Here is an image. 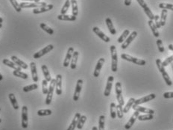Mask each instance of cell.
Masks as SVG:
<instances>
[{
  "mask_svg": "<svg viewBox=\"0 0 173 130\" xmlns=\"http://www.w3.org/2000/svg\"><path fill=\"white\" fill-rule=\"evenodd\" d=\"M110 53H111V70L113 73H116L117 71V63H118V57H117V51L116 48L114 45H111L110 47Z\"/></svg>",
  "mask_w": 173,
  "mask_h": 130,
  "instance_id": "6da1fadb",
  "label": "cell"
},
{
  "mask_svg": "<svg viewBox=\"0 0 173 130\" xmlns=\"http://www.w3.org/2000/svg\"><path fill=\"white\" fill-rule=\"evenodd\" d=\"M55 84H56V80L55 79H52L51 82H50V85L49 87L48 93H47V99H46V104L47 105H50L52 100V96L53 93H54V91L55 89Z\"/></svg>",
  "mask_w": 173,
  "mask_h": 130,
  "instance_id": "7a4b0ae2",
  "label": "cell"
},
{
  "mask_svg": "<svg viewBox=\"0 0 173 130\" xmlns=\"http://www.w3.org/2000/svg\"><path fill=\"white\" fill-rule=\"evenodd\" d=\"M121 58L122 59L125 61H128L132 62V63L135 64L137 65H140V66H143V65H145L146 62L145 61L142 60V59H138L137 58L133 57L132 56H129L128 54H125V53H123V54L121 55Z\"/></svg>",
  "mask_w": 173,
  "mask_h": 130,
  "instance_id": "3957f363",
  "label": "cell"
},
{
  "mask_svg": "<svg viewBox=\"0 0 173 130\" xmlns=\"http://www.w3.org/2000/svg\"><path fill=\"white\" fill-rule=\"evenodd\" d=\"M53 49H54V46H53L52 44H49L48 46H47V47H44L43 49L40 50V51H38L37 53H34V56H33V58H34V59L40 58L43 57V56L47 55V53H49V52H51L52 50H53Z\"/></svg>",
  "mask_w": 173,
  "mask_h": 130,
  "instance_id": "277c9868",
  "label": "cell"
},
{
  "mask_svg": "<svg viewBox=\"0 0 173 130\" xmlns=\"http://www.w3.org/2000/svg\"><path fill=\"white\" fill-rule=\"evenodd\" d=\"M115 89H116V99H117L118 102L120 105L123 106L124 104H125V101H124L123 96H122V84L119 82H117L115 85Z\"/></svg>",
  "mask_w": 173,
  "mask_h": 130,
  "instance_id": "5b68a950",
  "label": "cell"
},
{
  "mask_svg": "<svg viewBox=\"0 0 173 130\" xmlns=\"http://www.w3.org/2000/svg\"><path fill=\"white\" fill-rule=\"evenodd\" d=\"M20 7L22 8H40V7H43L47 5V3L46 2H21L20 4Z\"/></svg>",
  "mask_w": 173,
  "mask_h": 130,
  "instance_id": "8992f818",
  "label": "cell"
},
{
  "mask_svg": "<svg viewBox=\"0 0 173 130\" xmlns=\"http://www.w3.org/2000/svg\"><path fill=\"white\" fill-rule=\"evenodd\" d=\"M28 126V108L24 105L22 108V127L23 129H27Z\"/></svg>",
  "mask_w": 173,
  "mask_h": 130,
  "instance_id": "52a82bcc",
  "label": "cell"
},
{
  "mask_svg": "<svg viewBox=\"0 0 173 130\" xmlns=\"http://www.w3.org/2000/svg\"><path fill=\"white\" fill-rule=\"evenodd\" d=\"M138 2V4H139L140 5L141 7H142V9L144 10V11H145V14L147 15V17L149 18L150 20H153L154 18H155V15L153 14V13L151 12V9H150L148 7V5H146V3H145V2H144V0H137Z\"/></svg>",
  "mask_w": 173,
  "mask_h": 130,
  "instance_id": "ba28073f",
  "label": "cell"
},
{
  "mask_svg": "<svg viewBox=\"0 0 173 130\" xmlns=\"http://www.w3.org/2000/svg\"><path fill=\"white\" fill-rule=\"evenodd\" d=\"M137 36V32L136 31H132V34H129V36L127 37L126 40H125V41H124L123 43H122V45H121V48H122V50H125V49H126L127 47H128V46L131 44V43H132V42L133 41V40H134L135 38H136Z\"/></svg>",
  "mask_w": 173,
  "mask_h": 130,
  "instance_id": "9c48e42d",
  "label": "cell"
},
{
  "mask_svg": "<svg viewBox=\"0 0 173 130\" xmlns=\"http://www.w3.org/2000/svg\"><path fill=\"white\" fill-rule=\"evenodd\" d=\"M155 98H156V95L155 93H151V94L147 95V96L140 98V99H136L133 106H137V105H140L142 103H145V102H149V101L152 100V99H155Z\"/></svg>",
  "mask_w": 173,
  "mask_h": 130,
  "instance_id": "30bf717a",
  "label": "cell"
},
{
  "mask_svg": "<svg viewBox=\"0 0 173 130\" xmlns=\"http://www.w3.org/2000/svg\"><path fill=\"white\" fill-rule=\"evenodd\" d=\"M82 85H83V80H82V79H79V80L77 81L76 90H75L74 95H73V100L76 101V102L79 100V99L81 91L82 89Z\"/></svg>",
  "mask_w": 173,
  "mask_h": 130,
  "instance_id": "8fae6325",
  "label": "cell"
},
{
  "mask_svg": "<svg viewBox=\"0 0 173 130\" xmlns=\"http://www.w3.org/2000/svg\"><path fill=\"white\" fill-rule=\"evenodd\" d=\"M113 76H110L108 77V81H107V85L106 88H105V92H104V95L105 96H109L110 94V92H111L112 86H113Z\"/></svg>",
  "mask_w": 173,
  "mask_h": 130,
  "instance_id": "7c38bea8",
  "label": "cell"
},
{
  "mask_svg": "<svg viewBox=\"0 0 173 130\" xmlns=\"http://www.w3.org/2000/svg\"><path fill=\"white\" fill-rule=\"evenodd\" d=\"M93 32H94L95 34H96V35H97L98 37H99V38L102 39V40H103V41L106 42V43H108V42L110 41V37H108V36L105 35V33L102 32V31H101V30L99 29V28H98V27H96V26L93 27Z\"/></svg>",
  "mask_w": 173,
  "mask_h": 130,
  "instance_id": "4fadbf2b",
  "label": "cell"
},
{
  "mask_svg": "<svg viewBox=\"0 0 173 130\" xmlns=\"http://www.w3.org/2000/svg\"><path fill=\"white\" fill-rule=\"evenodd\" d=\"M139 115H140V112H137V111H135L134 113L132 115V116L131 117V118L129 119L128 122L125 124V129H130L132 128V126L134 125V124L135 121H137V119L138 118Z\"/></svg>",
  "mask_w": 173,
  "mask_h": 130,
  "instance_id": "5bb4252c",
  "label": "cell"
},
{
  "mask_svg": "<svg viewBox=\"0 0 173 130\" xmlns=\"http://www.w3.org/2000/svg\"><path fill=\"white\" fill-rule=\"evenodd\" d=\"M105 60L104 58H101L100 59H99L97 64H96V67H95L94 73H93V76H94V77H99V74H100L101 70H102L104 64H105Z\"/></svg>",
  "mask_w": 173,
  "mask_h": 130,
  "instance_id": "9a60e30c",
  "label": "cell"
},
{
  "mask_svg": "<svg viewBox=\"0 0 173 130\" xmlns=\"http://www.w3.org/2000/svg\"><path fill=\"white\" fill-rule=\"evenodd\" d=\"M53 5L50 4V5H47L43 7H40V8H34L33 10V14H42V13H45L47 11H50L53 8Z\"/></svg>",
  "mask_w": 173,
  "mask_h": 130,
  "instance_id": "2e32d148",
  "label": "cell"
},
{
  "mask_svg": "<svg viewBox=\"0 0 173 130\" xmlns=\"http://www.w3.org/2000/svg\"><path fill=\"white\" fill-rule=\"evenodd\" d=\"M56 84L55 90L57 95H61L62 93V76L60 74H57L56 76Z\"/></svg>",
  "mask_w": 173,
  "mask_h": 130,
  "instance_id": "e0dca14e",
  "label": "cell"
},
{
  "mask_svg": "<svg viewBox=\"0 0 173 130\" xmlns=\"http://www.w3.org/2000/svg\"><path fill=\"white\" fill-rule=\"evenodd\" d=\"M73 53H74V49H73V47H70V48L68 49V50H67V56H66L64 61H63V67H67L69 65H70V60H71L72 57H73Z\"/></svg>",
  "mask_w": 173,
  "mask_h": 130,
  "instance_id": "ac0fdd59",
  "label": "cell"
},
{
  "mask_svg": "<svg viewBox=\"0 0 173 130\" xmlns=\"http://www.w3.org/2000/svg\"><path fill=\"white\" fill-rule=\"evenodd\" d=\"M132 108H133L134 110L137 111V112H141V113L149 114V115H154V114H155V111H154L153 109L145 108V107L140 106V105H137V106H132Z\"/></svg>",
  "mask_w": 173,
  "mask_h": 130,
  "instance_id": "d6986e66",
  "label": "cell"
},
{
  "mask_svg": "<svg viewBox=\"0 0 173 130\" xmlns=\"http://www.w3.org/2000/svg\"><path fill=\"white\" fill-rule=\"evenodd\" d=\"M30 68H31V76H32V79L34 82H38V76H37V67H36V64L34 62H31L30 63Z\"/></svg>",
  "mask_w": 173,
  "mask_h": 130,
  "instance_id": "ffe728a7",
  "label": "cell"
},
{
  "mask_svg": "<svg viewBox=\"0 0 173 130\" xmlns=\"http://www.w3.org/2000/svg\"><path fill=\"white\" fill-rule=\"evenodd\" d=\"M11 60H12V61H14L16 64L18 65L19 67H21L22 69L26 70V69L28 68V65H27L24 61L20 60V59L19 58H17V56H11Z\"/></svg>",
  "mask_w": 173,
  "mask_h": 130,
  "instance_id": "44dd1931",
  "label": "cell"
},
{
  "mask_svg": "<svg viewBox=\"0 0 173 130\" xmlns=\"http://www.w3.org/2000/svg\"><path fill=\"white\" fill-rule=\"evenodd\" d=\"M2 63H3L5 65H6V66H8V67H11V68H12V69H14V70H21V69H22L21 67H19L18 65L16 64L14 61H11L8 60V59H7V58L3 59Z\"/></svg>",
  "mask_w": 173,
  "mask_h": 130,
  "instance_id": "7402d4cb",
  "label": "cell"
},
{
  "mask_svg": "<svg viewBox=\"0 0 173 130\" xmlns=\"http://www.w3.org/2000/svg\"><path fill=\"white\" fill-rule=\"evenodd\" d=\"M81 116V115L80 113H76V115H75L74 118L73 119V121H72L71 124H70V126L68 127L67 130H75V129L77 127L78 122H79V120Z\"/></svg>",
  "mask_w": 173,
  "mask_h": 130,
  "instance_id": "603a6c76",
  "label": "cell"
},
{
  "mask_svg": "<svg viewBox=\"0 0 173 130\" xmlns=\"http://www.w3.org/2000/svg\"><path fill=\"white\" fill-rule=\"evenodd\" d=\"M79 53L78 51H74L73 55V57H72L71 62H70V67H71L72 70H75L76 68V65H77V61L78 58H79Z\"/></svg>",
  "mask_w": 173,
  "mask_h": 130,
  "instance_id": "cb8c5ba5",
  "label": "cell"
},
{
  "mask_svg": "<svg viewBox=\"0 0 173 130\" xmlns=\"http://www.w3.org/2000/svg\"><path fill=\"white\" fill-rule=\"evenodd\" d=\"M148 26H149L150 28L151 29V31H152V33H153L154 36H155V37H159L160 33H159V31H158V28L156 27V25H155V23L153 22V20H148Z\"/></svg>",
  "mask_w": 173,
  "mask_h": 130,
  "instance_id": "d4e9b609",
  "label": "cell"
},
{
  "mask_svg": "<svg viewBox=\"0 0 173 130\" xmlns=\"http://www.w3.org/2000/svg\"><path fill=\"white\" fill-rule=\"evenodd\" d=\"M105 23H106L107 27H108V28L109 29V31L110 32V34H113V35L116 34V29H115L114 26H113V23H112V20H110V18H109V17L106 18V20H105Z\"/></svg>",
  "mask_w": 173,
  "mask_h": 130,
  "instance_id": "484cf974",
  "label": "cell"
},
{
  "mask_svg": "<svg viewBox=\"0 0 173 130\" xmlns=\"http://www.w3.org/2000/svg\"><path fill=\"white\" fill-rule=\"evenodd\" d=\"M57 19L62 21H76V17L73 15H67V14H60L57 16Z\"/></svg>",
  "mask_w": 173,
  "mask_h": 130,
  "instance_id": "4316f807",
  "label": "cell"
},
{
  "mask_svg": "<svg viewBox=\"0 0 173 130\" xmlns=\"http://www.w3.org/2000/svg\"><path fill=\"white\" fill-rule=\"evenodd\" d=\"M135 100H136V99H135L134 98H133V97L130 98L129 100L128 101V102H127L126 105H125V106L124 107V108H123L124 114H126L129 112L130 109L132 108V106H133L134 104Z\"/></svg>",
  "mask_w": 173,
  "mask_h": 130,
  "instance_id": "83f0119b",
  "label": "cell"
},
{
  "mask_svg": "<svg viewBox=\"0 0 173 130\" xmlns=\"http://www.w3.org/2000/svg\"><path fill=\"white\" fill-rule=\"evenodd\" d=\"M42 71H43V75H44V77H45V79L47 81V82H51L52 80V77L51 75H50L49 71L48 70V67H47V65H42L41 67Z\"/></svg>",
  "mask_w": 173,
  "mask_h": 130,
  "instance_id": "f1b7e54d",
  "label": "cell"
},
{
  "mask_svg": "<svg viewBox=\"0 0 173 130\" xmlns=\"http://www.w3.org/2000/svg\"><path fill=\"white\" fill-rule=\"evenodd\" d=\"M8 97H9V99H10V101H11V105H12L13 108H14L15 110H18L19 104H18V102H17V99H16L15 95H14V93H9V95H8Z\"/></svg>",
  "mask_w": 173,
  "mask_h": 130,
  "instance_id": "f546056e",
  "label": "cell"
},
{
  "mask_svg": "<svg viewBox=\"0 0 173 130\" xmlns=\"http://www.w3.org/2000/svg\"><path fill=\"white\" fill-rule=\"evenodd\" d=\"M167 13H168V10L166 9H162V12H161V20H160V23H161V26H164L166 25V17H167Z\"/></svg>",
  "mask_w": 173,
  "mask_h": 130,
  "instance_id": "4dcf8cb0",
  "label": "cell"
},
{
  "mask_svg": "<svg viewBox=\"0 0 173 130\" xmlns=\"http://www.w3.org/2000/svg\"><path fill=\"white\" fill-rule=\"evenodd\" d=\"M72 5V13L73 15L75 17H77L79 14V8H78V2L76 0H71Z\"/></svg>",
  "mask_w": 173,
  "mask_h": 130,
  "instance_id": "1f68e13d",
  "label": "cell"
},
{
  "mask_svg": "<svg viewBox=\"0 0 173 130\" xmlns=\"http://www.w3.org/2000/svg\"><path fill=\"white\" fill-rule=\"evenodd\" d=\"M130 34V31L128 29H125V31L122 32V34H121L120 37L118 38L117 40V42L119 43H122L124 41H125V40H126V38L128 37V36Z\"/></svg>",
  "mask_w": 173,
  "mask_h": 130,
  "instance_id": "d6a6232c",
  "label": "cell"
},
{
  "mask_svg": "<svg viewBox=\"0 0 173 130\" xmlns=\"http://www.w3.org/2000/svg\"><path fill=\"white\" fill-rule=\"evenodd\" d=\"M40 27L43 30V31H46L47 33H48V34H50V35H52V34H54V30H53L52 28H50L49 26H47L46 23H42L40 24Z\"/></svg>",
  "mask_w": 173,
  "mask_h": 130,
  "instance_id": "836d02e7",
  "label": "cell"
},
{
  "mask_svg": "<svg viewBox=\"0 0 173 130\" xmlns=\"http://www.w3.org/2000/svg\"><path fill=\"white\" fill-rule=\"evenodd\" d=\"M13 75L16 77H19L21 78V79H27L28 78V74H26L25 73H23V72H22L21 70H14L13 72Z\"/></svg>",
  "mask_w": 173,
  "mask_h": 130,
  "instance_id": "e575fe53",
  "label": "cell"
},
{
  "mask_svg": "<svg viewBox=\"0 0 173 130\" xmlns=\"http://www.w3.org/2000/svg\"><path fill=\"white\" fill-rule=\"evenodd\" d=\"M110 118L112 119H115L116 118V105L114 102H111L110 105Z\"/></svg>",
  "mask_w": 173,
  "mask_h": 130,
  "instance_id": "d590c367",
  "label": "cell"
},
{
  "mask_svg": "<svg viewBox=\"0 0 173 130\" xmlns=\"http://www.w3.org/2000/svg\"><path fill=\"white\" fill-rule=\"evenodd\" d=\"M38 88V85H37V84L34 83V84H32V85H27V86H25L23 88V91L24 92H29V91H34V90H36V89Z\"/></svg>",
  "mask_w": 173,
  "mask_h": 130,
  "instance_id": "8d00e7d4",
  "label": "cell"
},
{
  "mask_svg": "<svg viewBox=\"0 0 173 130\" xmlns=\"http://www.w3.org/2000/svg\"><path fill=\"white\" fill-rule=\"evenodd\" d=\"M70 5H71V0H67V1L65 2L63 8H61V11H60V14H67V11H68L69 8H70Z\"/></svg>",
  "mask_w": 173,
  "mask_h": 130,
  "instance_id": "74e56055",
  "label": "cell"
},
{
  "mask_svg": "<svg viewBox=\"0 0 173 130\" xmlns=\"http://www.w3.org/2000/svg\"><path fill=\"white\" fill-rule=\"evenodd\" d=\"M52 114L51 109H40L37 112V115L40 117L43 116H49Z\"/></svg>",
  "mask_w": 173,
  "mask_h": 130,
  "instance_id": "f35d334b",
  "label": "cell"
},
{
  "mask_svg": "<svg viewBox=\"0 0 173 130\" xmlns=\"http://www.w3.org/2000/svg\"><path fill=\"white\" fill-rule=\"evenodd\" d=\"M86 121V117L85 116V115H81V116L80 117V118H79V122H78L77 128L79 129H81L83 128V126H84V125Z\"/></svg>",
  "mask_w": 173,
  "mask_h": 130,
  "instance_id": "ab89813d",
  "label": "cell"
},
{
  "mask_svg": "<svg viewBox=\"0 0 173 130\" xmlns=\"http://www.w3.org/2000/svg\"><path fill=\"white\" fill-rule=\"evenodd\" d=\"M154 116L153 115H149V114H146V115H139L137 119L140 121H151V120L153 119Z\"/></svg>",
  "mask_w": 173,
  "mask_h": 130,
  "instance_id": "60d3db41",
  "label": "cell"
},
{
  "mask_svg": "<svg viewBox=\"0 0 173 130\" xmlns=\"http://www.w3.org/2000/svg\"><path fill=\"white\" fill-rule=\"evenodd\" d=\"M124 112H123V108H122V105H116V116L118 117V118L119 119H122L123 118Z\"/></svg>",
  "mask_w": 173,
  "mask_h": 130,
  "instance_id": "b9f144b4",
  "label": "cell"
},
{
  "mask_svg": "<svg viewBox=\"0 0 173 130\" xmlns=\"http://www.w3.org/2000/svg\"><path fill=\"white\" fill-rule=\"evenodd\" d=\"M162 76H163V78H164L165 82L166 83V85H168V86H171V85H172V82L169 76L168 73H167L165 71V72H164V73H162Z\"/></svg>",
  "mask_w": 173,
  "mask_h": 130,
  "instance_id": "7bdbcfd3",
  "label": "cell"
},
{
  "mask_svg": "<svg viewBox=\"0 0 173 130\" xmlns=\"http://www.w3.org/2000/svg\"><path fill=\"white\" fill-rule=\"evenodd\" d=\"M105 117L104 115H101L99 119V130H105Z\"/></svg>",
  "mask_w": 173,
  "mask_h": 130,
  "instance_id": "ee69618b",
  "label": "cell"
},
{
  "mask_svg": "<svg viewBox=\"0 0 173 130\" xmlns=\"http://www.w3.org/2000/svg\"><path fill=\"white\" fill-rule=\"evenodd\" d=\"M10 2H11V4L13 5V7H14V9H15L16 11H17V12H19V13L21 12L22 8L20 7V4L17 2V0H10Z\"/></svg>",
  "mask_w": 173,
  "mask_h": 130,
  "instance_id": "f6af8a7d",
  "label": "cell"
},
{
  "mask_svg": "<svg viewBox=\"0 0 173 130\" xmlns=\"http://www.w3.org/2000/svg\"><path fill=\"white\" fill-rule=\"evenodd\" d=\"M48 82L46 79L42 81V91L43 94H47L48 93Z\"/></svg>",
  "mask_w": 173,
  "mask_h": 130,
  "instance_id": "bcb514c9",
  "label": "cell"
},
{
  "mask_svg": "<svg viewBox=\"0 0 173 130\" xmlns=\"http://www.w3.org/2000/svg\"><path fill=\"white\" fill-rule=\"evenodd\" d=\"M156 65H157V67H158V70H159V71L161 72V73L166 71L165 67H164V65H163L162 61H161V59H159V58L156 59Z\"/></svg>",
  "mask_w": 173,
  "mask_h": 130,
  "instance_id": "7dc6e473",
  "label": "cell"
},
{
  "mask_svg": "<svg viewBox=\"0 0 173 130\" xmlns=\"http://www.w3.org/2000/svg\"><path fill=\"white\" fill-rule=\"evenodd\" d=\"M159 8L161 9H166V10H171L173 11V5L172 4L169 3H160Z\"/></svg>",
  "mask_w": 173,
  "mask_h": 130,
  "instance_id": "c3c4849f",
  "label": "cell"
},
{
  "mask_svg": "<svg viewBox=\"0 0 173 130\" xmlns=\"http://www.w3.org/2000/svg\"><path fill=\"white\" fill-rule=\"evenodd\" d=\"M157 46H158V50H159L160 53H163L164 51H165V50H164V44H163V42L161 39H158V40H157Z\"/></svg>",
  "mask_w": 173,
  "mask_h": 130,
  "instance_id": "681fc988",
  "label": "cell"
},
{
  "mask_svg": "<svg viewBox=\"0 0 173 130\" xmlns=\"http://www.w3.org/2000/svg\"><path fill=\"white\" fill-rule=\"evenodd\" d=\"M172 62H173V56L167 58L165 61H164L162 62V64L163 65H164V67H166V66H168L169 64H170Z\"/></svg>",
  "mask_w": 173,
  "mask_h": 130,
  "instance_id": "f907efd6",
  "label": "cell"
},
{
  "mask_svg": "<svg viewBox=\"0 0 173 130\" xmlns=\"http://www.w3.org/2000/svg\"><path fill=\"white\" fill-rule=\"evenodd\" d=\"M159 19H160V17L158 15H155V18H154V20H155V25H156V27L158 28H160L161 27V23H160Z\"/></svg>",
  "mask_w": 173,
  "mask_h": 130,
  "instance_id": "816d5d0a",
  "label": "cell"
},
{
  "mask_svg": "<svg viewBox=\"0 0 173 130\" xmlns=\"http://www.w3.org/2000/svg\"><path fill=\"white\" fill-rule=\"evenodd\" d=\"M164 97L165 98V99H172V98H173V91L166 92V93H164Z\"/></svg>",
  "mask_w": 173,
  "mask_h": 130,
  "instance_id": "f5cc1de1",
  "label": "cell"
},
{
  "mask_svg": "<svg viewBox=\"0 0 173 130\" xmlns=\"http://www.w3.org/2000/svg\"><path fill=\"white\" fill-rule=\"evenodd\" d=\"M125 5H126V6H130L131 5V4H132V0H125Z\"/></svg>",
  "mask_w": 173,
  "mask_h": 130,
  "instance_id": "db71d44e",
  "label": "cell"
},
{
  "mask_svg": "<svg viewBox=\"0 0 173 130\" xmlns=\"http://www.w3.org/2000/svg\"><path fill=\"white\" fill-rule=\"evenodd\" d=\"M169 49L171 51H173V44H169Z\"/></svg>",
  "mask_w": 173,
  "mask_h": 130,
  "instance_id": "11a10c76",
  "label": "cell"
},
{
  "mask_svg": "<svg viewBox=\"0 0 173 130\" xmlns=\"http://www.w3.org/2000/svg\"><path fill=\"white\" fill-rule=\"evenodd\" d=\"M92 130H99V129H98L96 126H93V128H92Z\"/></svg>",
  "mask_w": 173,
  "mask_h": 130,
  "instance_id": "9f6ffc18",
  "label": "cell"
},
{
  "mask_svg": "<svg viewBox=\"0 0 173 130\" xmlns=\"http://www.w3.org/2000/svg\"><path fill=\"white\" fill-rule=\"evenodd\" d=\"M3 80V76H2V75L0 73V81H2Z\"/></svg>",
  "mask_w": 173,
  "mask_h": 130,
  "instance_id": "6f0895ef",
  "label": "cell"
},
{
  "mask_svg": "<svg viewBox=\"0 0 173 130\" xmlns=\"http://www.w3.org/2000/svg\"><path fill=\"white\" fill-rule=\"evenodd\" d=\"M23 1H28V2H36V0H23Z\"/></svg>",
  "mask_w": 173,
  "mask_h": 130,
  "instance_id": "680465c9",
  "label": "cell"
},
{
  "mask_svg": "<svg viewBox=\"0 0 173 130\" xmlns=\"http://www.w3.org/2000/svg\"><path fill=\"white\" fill-rule=\"evenodd\" d=\"M3 23V19L2 17H0V23Z\"/></svg>",
  "mask_w": 173,
  "mask_h": 130,
  "instance_id": "91938a15",
  "label": "cell"
},
{
  "mask_svg": "<svg viewBox=\"0 0 173 130\" xmlns=\"http://www.w3.org/2000/svg\"><path fill=\"white\" fill-rule=\"evenodd\" d=\"M171 64V67H172V71H173V62H172L171 64Z\"/></svg>",
  "mask_w": 173,
  "mask_h": 130,
  "instance_id": "94428289",
  "label": "cell"
},
{
  "mask_svg": "<svg viewBox=\"0 0 173 130\" xmlns=\"http://www.w3.org/2000/svg\"><path fill=\"white\" fill-rule=\"evenodd\" d=\"M2 23H0V28H2Z\"/></svg>",
  "mask_w": 173,
  "mask_h": 130,
  "instance_id": "6125c7cd",
  "label": "cell"
},
{
  "mask_svg": "<svg viewBox=\"0 0 173 130\" xmlns=\"http://www.w3.org/2000/svg\"><path fill=\"white\" fill-rule=\"evenodd\" d=\"M40 2V0H36V2Z\"/></svg>",
  "mask_w": 173,
  "mask_h": 130,
  "instance_id": "be15d7a7",
  "label": "cell"
},
{
  "mask_svg": "<svg viewBox=\"0 0 173 130\" xmlns=\"http://www.w3.org/2000/svg\"><path fill=\"white\" fill-rule=\"evenodd\" d=\"M2 122V119H1V118H0V123Z\"/></svg>",
  "mask_w": 173,
  "mask_h": 130,
  "instance_id": "e7e4bbea",
  "label": "cell"
},
{
  "mask_svg": "<svg viewBox=\"0 0 173 130\" xmlns=\"http://www.w3.org/2000/svg\"><path fill=\"white\" fill-rule=\"evenodd\" d=\"M0 111H1V108H0Z\"/></svg>",
  "mask_w": 173,
  "mask_h": 130,
  "instance_id": "03108f58",
  "label": "cell"
}]
</instances>
